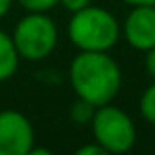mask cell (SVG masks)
Wrapping results in <instances>:
<instances>
[{
	"label": "cell",
	"mask_w": 155,
	"mask_h": 155,
	"mask_svg": "<svg viewBox=\"0 0 155 155\" xmlns=\"http://www.w3.org/2000/svg\"><path fill=\"white\" fill-rule=\"evenodd\" d=\"M69 83L79 98L104 106L122 88V69L108 51H79L69 65Z\"/></svg>",
	"instance_id": "cell-1"
},
{
	"label": "cell",
	"mask_w": 155,
	"mask_h": 155,
	"mask_svg": "<svg viewBox=\"0 0 155 155\" xmlns=\"http://www.w3.org/2000/svg\"><path fill=\"white\" fill-rule=\"evenodd\" d=\"M122 34L120 22L110 10L87 6L73 12L67 24V35L79 51H110Z\"/></svg>",
	"instance_id": "cell-2"
},
{
	"label": "cell",
	"mask_w": 155,
	"mask_h": 155,
	"mask_svg": "<svg viewBox=\"0 0 155 155\" xmlns=\"http://www.w3.org/2000/svg\"><path fill=\"white\" fill-rule=\"evenodd\" d=\"M20 57L28 61H43L57 47L59 31L47 12H28L12 31Z\"/></svg>",
	"instance_id": "cell-3"
},
{
	"label": "cell",
	"mask_w": 155,
	"mask_h": 155,
	"mask_svg": "<svg viewBox=\"0 0 155 155\" xmlns=\"http://www.w3.org/2000/svg\"><path fill=\"white\" fill-rule=\"evenodd\" d=\"M94 141L106 149V153H128L136 145L137 130L128 112L112 102L98 106L91 120Z\"/></svg>",
	"instance_id": "cell-4"
},
{
	"label": "cell",
	"mask_w": 155,
	"mask_h": 155,
	"mask_svg": "<svg viewBox=\"0 0 155 155\" xmlns=\"http://www.w3.org/2000/svg\"><path fill=\"white\" fill-rule=\"evenodd\" d=\"M35 145V132L18 110H0V155H28Z\"/></svg>",
	"instance_id": "cell-5"
},
{
	"label": "cell",
	"mask_w": 155,
	"mask_h": 155,
	"mask_svg": "<svg viewBox=\"0 0 155 155\" xmlns=\"http://www.w3.org/2000/svg\"><path fill=\"white\" fill-rule=\"evenodd\" d=\"M124 39L132 49L147 51L155 47V6H132L122 26Z\"/></svg>",
	"instance_id": "cell-6"
},
{
	"label": "cell",
	"mask_w": 155,
	"mask_h": 155,
	"mask_svg": "<svg viewBox=\"0 0 155 155\" xmlns=\"http://www.w3.org/2000/svg\"><path fill=\"white\" fill-rule=\"evenodd\" d=\"M20 53L10 34L0 30V83H6L16 75L20 67Z\"/></svg>",
	"instance_id": "cell-7"
},
{
	"label": "cell",
	"mask_w": 155,
	"mask_h": 155,
	"mask_svg": "<svg viewBox=\"0 0 155 155\" xmlns=\"http://www.w3.org/2000/svg\"><path fill=\"white\" fill-rule=\"evenodd\" d=\"M94 112H96L94 104H91L88 100L77 96V100L71 104V108H69V118H71V122H75V124H79V126H87V124H91Z\"/></svg>",
	"instance_id": "cell-8"
},
{
	"label": "cell",
	"mask_w": 155,
	"mask_h": 155,
	"mask_svg": "<svg viewBox=\"0 0 155 155\" xmlns=\"http://www.w3.org/2000/svg\"><path fill=\"white\" fill-rule=\"evenodd\" d=\"M140 114L145 122L155 126V79L153 83L141 92V98H140Z\"/></svg>",
	"instance_id": "cell-9"
},
{
	"label": "cell",
	"mask_w": 155,
	"mask_h": 155,
	"mask_svg": "<svg viewBox=\"0 0 155 155\" xmlns=\"http://www.w3.org/2000/svg\"><path fill=\"white\" fill-rule=\"evenodd\" d=\"M26 12H49L59 4V0H16Z\"/></svg>",
	"instance_id": "cell-10"
},
{
	"label": "cell",
	"mask_w": 155,
	"mask_h": 155,
	"mask_svg": "<svg viewBox=\"0 0 155 155\" xmlns=\"http://www.w3.org/2000/svg\"><path fill=\"white\" fill-rule=\"evenodd\" d=\"M59 4L67 12H71V14H73V12H79V10H83V8L91 6L92 0H59Z\"/></svg>",
	"instance_id": "cell-11"
},
{
	"label": "cell",
	"mask_w": 155,
	"mask_h": 155,
	"mask_svg": "<svg viewBox=\"0 0 155 155\" xmlns=\"http://www.w3.org/2000/svg\"><path fill=\"white\" fill-rule=\"evenodd\" d=\"M77 155H106V149H104L100 143L92 141V143L81 145V147L77 149Z\"/></svg>",
	"instance_id": "cell-12"
},
{
	"label": "cell",
	"mask_w": 155,
	"mask_h": 155,
	"mask_svg": "<svg viewBox=\"0 0 155 155\" xmlns=\"http://www.w3.org/2000/svg\"><path fill=\"white\" fill-rule=\"evenodd\" d=\"M145 73H147L151 79H155V47H151V49L145 51Z\"/></svg>",
	"instance_id": "cell-13"
},
{
	"label": "cell",
	"mask_w": 155,
	"mask_h": 155,
	"mask_svg": "<svg viewBox=\"0 0 155 155\" xmlns=\"http://www.w3.org/2000/svg\"><path fill=\"white\" fill-rule=\"evenodd\" d=\"M128 6H155V0H122Z\"/></svg>",
	"instance_id": "cell-14"
},
{
	"label": "cell",
	"mask_w": 155,
	"mask_h": 155,
	"mask_svg": "<svg viewBox=\"0 0 155 155\" xmlns=\"http://www.w3.org/2000/svg\"><path fill=\"white\" fill-rule=\"evenodd\" d=\"M12 4H14V0H0V20L12 10Z\"/></svg>",
	"instance_id": "cell-15"
}]
</instances>
